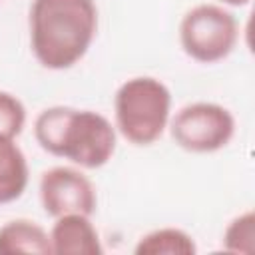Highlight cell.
<instances>
[{
	"instance_id": "obj_3",
	"label": "cell",
	"mask_w": 255,
	"mask_h": 255,
	"mask_svg": "<svg viewBox=\"0 0 255 255\" xmlns=\"http://www.w3.org/2000/svg\"><path fill=\"white\" fill-rule=\"evenodd\" d=\"M171 92L153 76L128 78L114 96L116 131L131 145L155 143L169 126Z\"/></svg>"
},
{
	"instance_id": "obj_4",
	"label": "cell",
	"mask_w": 255,
	"mask_h": 255,
	"mask_svg": "<svg viewBox=\"0 0 255 255\" xmlns=\"http://www.w3.org/2000/svg\"><path fill=\"white\" fill-rule=\"evenodd\" d=\"M239 24L227 6L203 2L189 8L179 22V46L199 64L225 60L237 46Z\"/></svg>"
},
{
	"instance_id": "obj_10",
	"label": "cell",
	"mask_w": 255,
	"mask_h": 255,
	"mask_svg": "<svg viewBox=\"0 0 255 255\" xmlns=\"http://www.w3.org/2000/svg\"><path fill=\"white\" fill-rule=\"evenodd\" d=\"M195 239L181 227H157L141 235L133 247L135 255H193Z\"/></svg>"
},
{
	"instance_id": "obj_9",
	"label": "cell",
	"mask_w": 255,
	"mask_h": 255,
	"mask_svg": "<svg viewBox=\"0 0 255 255\" xmlns=\"http://www.w3.org/2000/svg\"><path fill=\"white\" fill-rule=\"evenodd\" d=\"M30 169L16 137L0 135V205L20 199L28 187Z\"/></svg>"
},
{
	"instance_id": "obj_12",
	"label": "cell",
	"mask_w": 255,
	"mask_h": 255,
	"mask_svg": "<svg viewBox=\"0 0 255 255\" xmlns=\"http://www.w3.org/2000/svg\"><path fill=\"white\" fill-rule=\"evenodd\" d=\"M26 126V108L22 100L0 90V135L18 137Z\"/></svg>"
},
{
	"instance_id": "obj_5",
	"label": "cell",
	"mask_w": 255,
	"mask_h": 255,
	"mask_svg": "<svg viewBox=\"0 0 255 255\" xmlns=\"http://www.w3.org/2000/svg\"><path fill=\"white\" fill-rule=\"evenodd\" d=\"M235 116L217 102H191L169 118V133L177 147L189 153H215L235 135Z\"/></svg>"
},
{
	"instance_id": "obj_1",
	"label": "cell",
	"mask_w": 255,
	"mask_h": 255,
	"mask_svg": "<svg viewBox=\"0 0 255 255\" xmlns=\"http://www.w3.org/2000/svg\"><path fill=\"white\" fill-rule=\"evenodd\" d=\"M30 50L46 70L76 66L98 34L94 0H32L28 14Z\"/></svg>"
},
{
	"instance_id": "obj_2",
	"label": "cell",
	"mask_w": 255,
	"mask_h": 255,
	"mask_svg": "<svg viewBox=\"0 0 255 255\" xmlns=\"http://www.w3.org/2000/svg\"><path fill=\"white\" fill-rule=\"evenodd\" d=\"M38 145L80 169H100L116 153V126L100 112L72 106L44 108L34 120Z\"/></svg>"
},
{
	"instance_id": "obj_13",
	"label": "cell",
	"mask_w": 255,
	"mask_h": 255,
	"mask_svg": "<svg viewBox=\"0 0 255 255\" xmlns=\"http://www.w3.org/2000/svg\"><path fill=\"white\" fill-rule=\"evenodd\" d=\"M221 6H229V8H241V6H247L251 0H217Z\"/></svg>"
},
{
	"instance_id": "obj_7",
	"label": "cell",
	"mask_w": 255,
	"mask_h": 255,
	"mask_svg": "<svg viewBox=\"0 0 255 255\" xmlns=\"http://www.w3.org/2000/svg\"><path fill=\"white\" fill-rule=\"evenodd\" d=\"M52 243V255H102V239L92 223V215L66 213L54 217V225L48 231Z\"/></svg>"
},
{
	"instance_id": "obj_6",
	"label": "cell",
	"mask_w": 255,
	"mask_h": 255,
	"mask_svg": "<svg viewBox=\"0 0 255 255\" xmlns=\"http://www.w3.org/2000/svg\"><path fill=\"white\" fill-rule=\"evenodd\" d=\"M40 203L50 217L66 213L92 215L98 205V193L92 179L76 165H54L40 175Z\"/></svg>"
},
{
	"instance_id": "obj_11",
	"label": "cell",
	"mask_w": 255,
	"mask_h": 255,
	"mask_svg": "<svg viewBox=\"0 0 255 255\" xmlns=\"http://www.w3.org/2000/svg\"><path fill=\"white\" fill-rule=\"evenodd\" d=\"M221 245L227 253L251 255L255 251V213L251 209L235 215L221 235Z\"/></svg>"
},
{
	"instance_id": "obj_8",
	"label": "cell",
	"mask_w": 255,
	"mask_h": 255,
	"mask_svg": "<svg viewBox=\"0 0 255 255\" xmlns=\"http://www.w3.org/2000/svg\"><path fill=\"white\" fill-rule=\"evenodd\" d=\"M52 255L50 233L32 219H12L0 227V255Z\"/></svg>"
}]
</instances>
